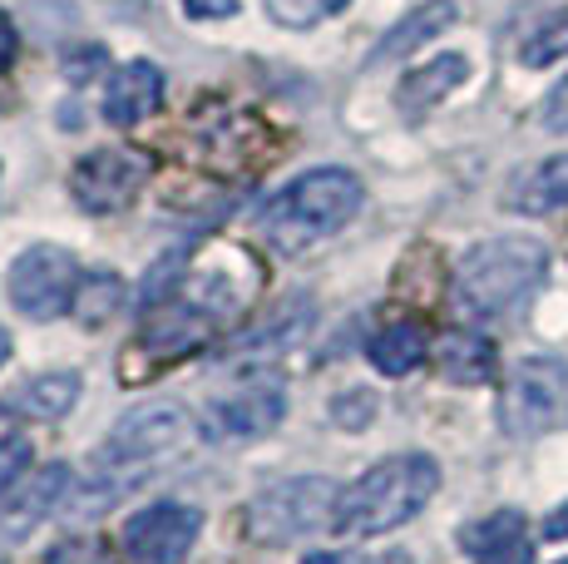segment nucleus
Masks as SVG:
<instances>
[{
    "label": "nucleus",
    "mask_w": 568,
    "mask_h": 564,
    "mask_svg": "<svg viewBox=\"0 0 568 564\" xmlns=\"http://www.w3.org/2000/svg\"><path fill=\"white\" fill-rule=\"evenodd\" d=\"M564 56H568V10H554V16H544L539 26L524 36L519 60L529 64V70H544V64H554Z\"/></svg>",
    "instance_id": "4be33fe9"
},
{
    "label": "nucleus",
    "mask_w": 568,
    "mask_h": 564,
    "mask_svg": "<svg viewBox=\"0 0 568 564\" xmlns=\"http://www.w3.org/2000/svg\"><path fill=\"white\" fill-rule=\"evenodd\" d=\"M465 80H469V60L465 56H435V60H425L420 70H410L406 80H400L396 104H400V114L406 119H420V114H430L450 90H460Z\"/></svg>",
    "instance_id": "2eb2a0df"
},
{
    "label": "nucleus",
    "mask_w": 568,
    "mask_h": 564,
    "mask_svg": "<svg viewBox=\"0 0 568 564\" xmlns=\"http://www.w3.org/2000/svg\"><path fill=\"white\" fill-rule=\"evenodd\" d=\"M203 515L183 501H154L124 525V555L134 564H183L199 545Z\"/></svg>",
    "instance_id": "1a4fd4ad"
},
{
    "label": "nucleus",
    "mask_w": 568,
    "mask_h": 564,
    "mask_svg": "<svg viewBox=\"0 0 568 564\" xmlns=\"http://www.w3.org/2000/svg\"><path fill=\"white\" fill-rule=\"evenodd\" d=\"M262 6H267V20H277L282 30H307L332 10H342L346 0H262Z\"/></svg>",
    "instance_id": "5701e85b"
},
{
    "label": "nucleus",
    "mask_w": 568,
    "mask_h": 564,
    "mask_svg": "<svg viewBox=\"0 0 568 564\" xmlns=\"http://www.w3.org/2000/svg\"><path fill=\"white\" fill-rule=\"evenodd\" d=\"M544 129H554V134H568V74L554 84L549 100H544Z\"/></svg>",
    "instance_id": "a878e982"
},
{
    "label": "nucleus",
    "mask_w": 568,
    "mask_h": 564,
    "mask_svg": "<svg viewBox=\"0 0 568 564\" xmlns=\"http://www.w3.org/2000/svg\"><path fill=\"white\" fill-rule=\"evenodd\" d=\"M149 179V159L129 154V149H94L70 173V193L84 213H119L139 199Z\"/></svg>",
    "instance_id": "9d476101"
},
{
    "label": "nucleus",
    "mask_w": 568,
    "mask_h": 564,
    "mask_svg": "<svg viewBox=\"0 0 568 564\" xmlns=\"http://www.w3.org/2000/svg\"><path fill=\"white\" fill-rule=\"evenodd\" d=\"M371 416H376V392H346L332 401V421L342 431H366Z\"/></svg>",
    "instance_id": "b1692460"
},
{
    "label": "nucleus",
    "mask_w": 568,
    "mask_h": 564,
    "mask_svg": "<svg viewBox=\"0 0 568 564\" xmlns=\"http://www.w3.org/2000/svg\"><path fill=\"white\" fill-rule=\"evenodd\" d=\"M302 564H356V560H346V555H307Z\"/></svg>",
    "instance_id": "7c9ffc66"
},
{
    "label": "nucleus",
    "mask_w": 568,
    "mask_h": 564,
    "mask_svg": "<svg viewBox=\"0 0 568 564\" xmlns=\"http://www.w3.org/2000/svg\"><path fill=\"white\" fill-rule=\"evenodd\" d=\"M60 505H70V471H64V465H45V471L20 491V501L0 505V525H6L10 535H20V530L40 525V520Z\"/></svg>",
    "instance_id": "a211bd4d"
},
{
    "label": "nucleus",
    "mask_w": 568,
    "mask_h": 564,
    "mask_svg": "<svg viewBox=\"0 0 568 564\" xmlns=\"http://www.w3.org/2000/svg\"><path fill=\"white\" fill-rule=\"evenodd\" d=\"M435 366H440L445 382L479 386L495 376V346H489V338H475V332H445L440 346H435Z\"/></svg>",
    "instance_id": "6ab92c4d"
},
{
    "label": "nucleus",
    "mask_w": 568,
    "mask_h": 564,
    "mask_svg": "<svg viewBox=\"0 0 568 564\" xmlns=\"http://www.w3.org/2000/svg\"><path fill=\"white\" fill-rule=\"evenodd\" d=\"M336 505H342V485L326 475H292V481L267 485L247 505V535L262 545H297L307 535L336 530Z\"/></svg>",
    "instance_id": "39448f33"
},
{
    "label": "nucleus",
    "mask_w": 568,
    "mask_h": 564,
    "mask_svg": "<svg viewBox=\"0 0 568 564\" xmlns=\"http://www.w3.org/2000/svg\"><path fill=\"white\" fill-rule=\"evenodd\" d=\"M460 545L475 564H534V540L519 510H495L460 530Z\"/></svg>",
    "instance_id": "ddd939ff"
},
{
    "label": "nucleus",
    "mask_w": 568,
    "mask_h": 564,
    "mask_svg": "<svg viewBox=\"0 0 568 564\" xmlns=\"http://www.w3.org/2000/svg\"><path fill=\"white\" fill-rule=\"evenodd\" d=\"M183 10L193 20H227V16H237V0H183Z\"/></svg>",
    "instance_id": "bb28decb"
},
{
    "label": "nucleus",
    "mask_w": 568,
    "mask_h": 564,
    "mask_svg": "<svg viewBox=\"0 0 568 564\" xmlns=\"http://www.w3.org/2000/svg\"><path fill=\"white\" fill-rule=\"evenodd\" d=\"M16 50H20V36H16V26H10V16L0 10V74L10 70V60H16Z\"/></svg>",
    "instance_id": "cd10ccee"
},
{
    "label": "nucleus",
    "mask_w": 568,
    "mask_h": 564,
    "mask_svg": "<svg viewBox=\"0 0 568 564\" xmlns=\"http://www.w3.org/2000/svg\"><path fill=\"white\" fill-rule=\"evenodd\" d=\"M100 60H104L100 50H84V56L74 60V70H64V74H74V80H84V74H90V70H94V64H100Z\"/></svg>",
    "instance_id": "c756f323"
},
{
    "label": "nucleus",
    "mask_w": 568,
    "mask_h": 564,
    "mask_svg": "<svg viewBox=\"0 0 568 564\" xmlns=\"http://www.w3.org/2000/svg\"><path fill=\"white\" fill-rule=\"evenodd\" d=\"M568 406V366L554 356H529L509 372L505 396H499V426L509 436H539Z\"/></svg>",
    "instance_id": "0eeeda50"
},
{
    "label": "nucleus",
    "mask_w": 568,
    "mask_h": 564,
    "mask_svg": "<svg viewBox=\"0 0 568 564\" xmlns=\"http://www.w3.org/2000/svg\"><path fill=\"white\" fill-rule=\"evenodd\" d=\"M30 441L26 436H0V501H6V491L20 481V475L30 471Z\"/></svg>",
    "instance_id": "393cba45"
},
{
    "label": "nucleus",
    "mask_w": 568,
    "mask_h": 564,
    "mask_svg": "<svg viewBox=\"0 0 568 564\" xmlns=\"http://www.w3.org/2000/svg\"><path fill=\"white\" fill-rule=\"evenodd\" d=\"M381 564H410V555H386Z\"/></svg>",
    "instance_id": "473e14b6"
},
{
    "label": "nucleus",
    "mask_w": 568,
    "mask_h": 564,
    "mask_svg": "<svg viewBox=\"0 0 568 564\" xmlns=\"http://www.w3.org/2000/svg\"><path fill=\"white\" fill-rule=\"evenodd\" d=\"M362 203H366V189L356 173L312 169L302 179H292L277 199H267V209H262V238L277 253H302V248L342 233L362 213Z\"/></svg>",
    "instance_id": "f03ea898"
},
{
    "label": "nucleus",
    "mask_w": 568,
    "mask_h": 564,
    "mask_svg": "<svg viewBox=\"0 0 568 564\" xmlns=\"http://www.w3.org/2000/svg\"><path fill=\"white\" fill-rule=\"evenodd\" d=\"M189 446H199V421H193L189 406L179 401H149V406L129 411L109 441L94 455V471L84 481V501H74L80 515H94V510L124 501L139 481L159 475L163 465H173Z\"/></svg>",
    "instance_id": "f257e3e1"
},
{
    "label": "nucleus",
    "mask_w": 568,
    "mask_h": 564,
    "mask_svg": "<svg viewBox=\"0 0 568 564\" xmlns=\"http://www.w3.org/2000/svg\"><path fill=\"white\" fill-rule=\"evenodd\" d=\"M559 564H568V560H559Z\"/></svg>",
    "instance_id": "72a5a7b5"
},
{
    "label": "nucleus",
    "mask_w": 568,
    "mask_h": 564,
    "mask_svg": "<svg viewBox=\"0 0 568 564\" xmlns=\"http://www.w3.org/2000/svg\"><path fill=\"white\" fill-rule=\"evenodd\" d=\"M455 26V0H425L420 10H410L406 20H396V30H390L386 40H381L376 50H371V70L376 64H390V60H406L415 56V50L425 46V40H435V36H445V30Z\"/></svg>",
    "instance_id": "f3484780"
},
{
    "label": "nucleus",
    "mask_w": 568,
    "mask_h": 564,
    "mask_svg": "<svg viewBox=\"0 0 568 564\" xmlns=\"http://www.w3.org/2000/svg\"><path fill=\"white\" fill-rule=\"evenodd\" d=\"M282 411H287V396H282L277 382H247L207 406V436L213 441L262 436V431H272L282 421Z\"/></svg>",
    "instance_id": "9b49d317"
},
{
    "label": "nucleus",
    "mask_w": 568,
    "mask_h": 564,
    "mask_svg": "<svg viewBox=\"0 0 568 564\" xmlns=\"http://www.w3.org/2000/svg\"><path fill=\"white\" fill-rule=\"evenodd\" d=\"M80 392H84L80 372H45V376H36V382L16 386V392L0 401V411L20 416V421H60L74 411Z\"/></svg>",
    "instance_id": "4468645a"
},
{
    "label": "nucleus",
    "mask_w": 568,
    "mask_h": 564,
    "mask_svg": "<svg viewBox=\"0 0 568 564\" xmlns=\"http://www.w3.org/2000/svg\"><path fill=\"white\" fill-rule=\"evenodd\" d=\"M80 258L70 248H54V243H30L26 253L16 258L10 268V302L16 312L36 322H50L60 312H70L74 288H80Z\"/></svg>",
    "instance_id": "6e6552de"
},
{
    "label": "nucleus",
    "mask_w": 568,
    "mask_h": 564,
    "mask_svg": "<svg viewBox=\"0 0 568 564\" xmlns=\"http://www.w3.org/2000/svg\"><path fill=\"white\" fill-rule=\"evenodd\" d=\"M203 292H207V278L193 282V288H173V292H163L159 302H149L144 328H139V346L154 356H183V352H193V346L213 342L217 328L237 312V302H233V292L223 298V278H217L213 298H203Z\"/></svg>",
    "instance_id": "423d86ee"
},
{
    "label": "nucleus",
    "mask_w": 568,
    "mask_h": 564,
    "mask_svg": "<svg viewBox=\"0 0 568 564\" xmlns=\"http://www.w3.org/2000/svg\"><path fill=\"white\" fill-rule=\"evenodd\" d=\"M440 491V465L420 451L390 455V461L371 465L356 485L342 491V505H336V535L352 540H371L386 535V530H400L406 520H415L430 495Z\"/></svg>",
    "instance_id": "7ed1b4c3"
},
{
    "label": "nucleus",
    "mask_w": 568,
    "mask_h": 564,
    "mask_svg": "<svg viewBox=\"0 0 568 564\" xmlns=\"http://www.w3.org/2000/svg\"><path fill=\"white\" fill-rule=\"evenodd\" d=\"M505 203L515 213H529V219L568 209V154H554V159H544V164L524 169L519 179L509 183Z\"/></svg>",
    "instance_id": "dca6fc26"
},
{
    "label": "nucleus",
    "mask_w": 568,
    "mask_h": 564,
    "mask_svg": "<svg viewBox=\"0 0 568 564\" xmlns=\"http://www.w3.org/2000/svg\"><path fill=\"white\" fill-rule=\"evenodd\" d=\"M549 278V248L539 238H489L465 253L455 273V302L469 318H505Z\"/></svg>",
    "instance_id": "20e7f679"
},
{
    "label": "nucleus",
    "mask_w": 568,
    "mask_h": 564,
    "mask_svg": "<svg viewBox=\"0 0 568 564\" xmlns=\"http://www.w3.org/2000/svg\"><path fill=\"white\" fill-rule=\"evenodd\" d=\"M6 356H10V338L0 332V366H6Z\"/></svg>",
    "instance_id": "2f4dec72"
},
{
    "label": "nucleus",
    "mask_w": 568,
    "mask_h": 564,
    "mask_svg": "<svg viewBox=\"0 0 568 564\" xmlns=\"http://www.w3.org/2000/svg\"><path fill=\"white\" fill-rule=\"evenodd\" d=\"M544 540H568V501L554 510L549 520H544Z\"/></svg>",
    "instance_id": "c85d7f7f"
},
{
    "label": "nucleus",
    "mask_w": 568,
    "mask_h": 564,
    "mask_svg": "<svg viewBox=\"0 0 568 564\" xmlns=\"http://www.w3.org/2000/svg\"><path fill=\"white\" fill-rule=\"evenodd\" d=\"M124 308V282H119L114 273H84L80 278V288H74V302H70V312H74V322L80 328H109V318Z\"/></svg>",
    "instance_id": "412c9836"
},
{
    "label": "nucleus",
    "mask_w": 568,
    "mask_h": 564,
    "mask_svg": "<svg viewBox=\"0 0 568 564\" xmlns=\"http://www.w3.org/2000/svg\"><path fill=\"white\" fill-rule=\"evenodd\" d=\"M163 100V70L154 60H124L104 84V119L119 129H134Z\"/></svg>",
    "instance_id": "f8f14e48"
},
{
    "label": "nucleus",
    "mask_w": 568,
    "mask_h": 564,
    "mask_svg": "<svg viewBox=\"0 0 568 564\" xmlns=\"http://www.w3.org/2000/svg\"><path fill=\"white\" fill-rule=\"evenodd\" d=\"M371 362H376V372L386 376H410L415 366L425 362V352H430V342H425V328L420 322H390V328H381L376 338H371Z\"/></svg>",
    "instance_id": "aec40b11"
}]
</instances>
